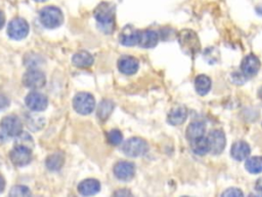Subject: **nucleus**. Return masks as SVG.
<instances>
[{"label": "nucleus", "mask_w": 262, "mask_h": 197, "mask_svg": "<svg viewBox=\"0 0 262 197\" xmlns=\"http://www.w3.org/2000/svg\"><path fill=\"white\" fill-rule=\"evenodd\" d=\"M94 17L101 29L110 34L115 29V6L110 2H101L94 9Z\"/></svg>", "instance_id": "obj_1"}, {"label": "nucleus", "mask_w": 262, "mask_h": 197, "mask_svg": "<svg viewBox=\"0 0 262 197\" xmlns=\"http://www.w3.org/2000/svg\"><path fill=\"white\" fill-rule=\"evenodd\" d=\"M177 39L180 47L186 54L194 56L196 53L200 52L201 42L198 35L192 30L185 29L180 31L177 35Z\"/></svg>", "instance_id": "obj_2"}, {"label": "nucleus", "mask_w": 262, "mask_h": 197, "mask_svg": "<svg viewBox=\"0 0 262 197\" xmlns=\"http://www.w3.org/2000/svg\"><path fill=\"white\" fill-rule=\"evenodd\" d=\"M41 24L47 29H54L59 27L63 22L62 11L56 6H45L39 13Z\"/></svg>", "instance_id": "obj_3"}, {"label": "nucleus", "mask_w": 262, "mask_h": 197, "mask_svg": "<svg viewBox=\"0 0 262 197\" xmlns=\"http://www.w3.org/2000/svg\"><path fill=\"white\" fill-rule=\"evenodd\" d=\"M148 150L147 143L140 137L128 139L122 147V151L128 157H140L146 154Z\"/></svg>", "instance_id": "obj_4"}, {"label": "nucleus", "mask_w": 262, "mask_h": 197, "mask_svg": "<svg viewBox=\"0 0 262 197\" xmlns=\"http://www.w3.org/2000/svg\"><path fill=\"white\" fill-rule=\"evenodd\" d=\"M73 107L77 113L81 115H88L94 110V96L88 92H79L73 100Z\"/></svg>", "instance_id": "obj_5"}, {"label": "nucleus", "mask_w": 262, "mask_h": 197, "mask_svg": "<svg viewBox=\"0 0 262 197\" xmlns=\"http://www.w3.org/2000/svg\"><path fill=\"white\" fill-rule=\"evenodd\" d=\"M29 24L23 17H15L11 19L7 27V34L13 40H21L29 34Z\"/></svg>", "instance_id": "obj_6"}, {"label": "nucleus", "mask_w": 262, "mask_h": 197, "mask_svg": "<svg viewBox=\"0 0 262 197\" xmlns=\"http://www.w3.org/2000/svg\"><path fill=\"white\" fill-rule=\"evenodd\" d=\"M208 142H209V153L213 155H219L225 148L226 139L225 134L221 129H213L208 134Z\"/></svg>", "instance_id": "obj_7"}, {"label": "nucleus", "mask_w": 262, "mask_h": 197, "mask_svg": "<svg viewBox=\"0 0 262 197\" xmlns=\"http://www.w3.org/2000/svg\"><path fill=\"white\" fill-rule=\"evenodd\" d=\"M11 162L16 166L28 165L32 161V149L16 145L9 154Z\"/></svg>", "instance_id": "obj_8"}, {"label": "nucleus", "mask_w": 262, "mask_h": 197, "mask_svg": "<svg viewBox=\"0 0 262 197\" xmlns=\"http://www.w3.org/2000/svg\"><path fill=\"white\" fill-rule=\"evenodd\" d=\"M23 82L31 89H39L45 85L46 77L43 72L36 69H31L25 73Z\"/></svg>", "instance_id": "obj_9"}, {"label": "nucleus", "mask_w": 262, "mask_h": 197, "mask_svg": "<svg viewBox=\"0 0 262 197\" xmlns=\"http://www.w3.org/2000/svg\"><path fill=\"white\" fill-rule=\"evenodd\" d=\"M1 128L9 136H17L23 131V123L17 116L9 115L1 120Z\"/></svg>", "instance_id": "obj_10"}, {"label": "nucleus", "mask_w": 262, "mask_h": 197, "mask_svg": "<svg viewBox=\"0 0 262 197\" xmlns=\"http://www.w3.org/2000/svg\"><path fill=\"white\" fill-rule=\"evenodd\" d=\"M25 103L30 110L35 112H41L46 109L48 105V100L45 94L37 91H32L26 96Z\"/></svg>", "instance_id": "obj_11"}, {"label": "nucleus", "mask_w": 262, "mask_h": 197, "mask_svg": "<svg viewBox=\"0 0 262 197\" xmlns=\"http://www.w3.org/2000/svg\"><path fill=\"white\" fill-rule=\"evenodd\" d=\"M259 69H260V61L253 53L246 55L241 63V72L243 76L247 78L255 76L259 71Z\"/></svg>", "instance_id": "obj_12"}, {"label": "nucleus", "mask_w": 262, "mask_h": 197, "mask_svg": "<svg viewBox=\"0 0 262 197\" xmlns=\"http://www.w3.org/2000/svg\"><path fill=\"white\" fill-rule=\"evenodd\" d=\"M114 174L118 180L129 181L135 174V167L131 162L119 161L114 166Z\"/></svg>", "instance_id": "obj_13"}, {"label": "nucleus", "mask_w": 262, "mask_h": 197, "mask_svg": "<svg viewBox=\"0 0 262 197\" xmlns=\"http://www.w3.org/2000/svg\"><path fill=\"white\" fill-rule=\"evenodd\" d=\"M159 41V34L150 29L145 30H138V39L137 45L143 48H151L157 45Z\"/></svg>", "instance_id": "obj_14"}, {"label": "nucleus", "mask_w": 262, "mask_h": 197, "mask_svg": "<svg viewBox=\"0 0 262 197\" xmlns=\"http://www.w3.org/2000/svg\"><path fill=\"white\" fill-rule=\"evenodd\" d=\"M139 67V63L137 58L131 55H124L118 61V69L122 74L125 75H133L137 72Z\"/></svg>", "instance_id": "obj_15"}, {"label": "nucleus", "mask_w": 262, "mask_h": 197, "mask_svg": "<svg viewBox=\"0 0 262 197\" xmlns=\"http://www.w3.org/2000/svg\"><path fill=\"white\" fill-rule=\"evenodd\" d=\"M230 154L233 159L237 161H243L247 159L251 154L250 145L245 141H237L232 144L230 149Z\"/></svg>", "instance_id": "obj_16"}, {"label": "nucleus", "mask_w": 262, "mask_h": 197, "mask_svg": "<svg viewBox=\"0 0 262 197\" xmlns=\"http://www.w3.org/2000/svg\"><path fill=\"white\" fill-rule=\"evenodd\" d=\"M137 39H138V30H136L130 25L124 27L119 35L120 43L125 46L136 45Z\"/></svg>", "instance_id": "obj_17"}, {"label": "nucleus", "mask_w": 262, "mask_h": 197, "mask_svg": "<svg viewBox=\"0 0 262 197\" xmlns=\"http://www.w3.org/2000/svg\"><path fill=\"white\" fill-rule=\"evenodd\" d=\"M187 118V110L182 106L174 107L170 110L167 116V121L171 125H180Z\"/></svg>", "instance_id": "obj_18"}, {"label": "nucleus", "mask_w": 262, "mask_h": 197, "mask_svg": "<svg viewBox=\"0 0 262 197\" xmlns=\"http://www.w3.org/2000/svg\"><path fill=\"white\" fill-rule=\"evenodd\" d=\"M100 190V183L95 179H87L82 181L78 186V191L81 195H94Z\"/></svg>", "instance_id": "obj_19"}, {"label": "nucleus", "mask_w": 262, "mask_h": 197, "mask_svg": "<svg viewBox=\"0 0 262 197\" xmlns=\"http://www.w3.org/2000/svg\"><path fill=\"white\" fill-rule=\"evenodd\" d=\"M206 132V124L203 121H193L188 124L186 127L185 135L188 142H191L192 140L205 135Z\"/></svg>", "instance_id": "obj_20"}, {"label": "nucleus", "mask_w": 262, "mask_h": 197, "mask_svg": "<svg viewBox=\"0 0 262 197\" xmlns=\"http://www.w3.org/2000/svg\"><path fill=\"white\" fill-rule=\"evenodd\" d=\"M72 62H73L74 66H76L77 68L85 69V68H89L90 66H92L94 60H93V56L88 51L82 50L73 55Z\"/></svg>", "instance_id": "obj_21"}, {"label": "nucleus", "mask_w": 262, "mask_h": 197, "mask_svg": "<svg viewBox=\"0 0 262 197\" xmlns=\"http://www.w3.org/2000/svg\"><path fill=\"white\" fill-rule=\"evenodd\" d=\"M189 144L192 152L199 156H204L207 153H209V142L208 137L205 135L192 140L191 142H189Z\"/></svg>", "instance_id": "obj_22"}, {"label": "nucleus", "mask_w": 262, "mask_h": 197, "mask_svg": "<svg viewBox=\"0 0 262 197\" xmlns=\"http://www.w3.org/2000/svg\"><path fill=\"white\" fill-rule=\"evenodd\" d=\"M211 79L206 75H199L194 79V88L200 95L207 94L211 89Z\"/></svg>", "instance_id": "obj_23"}, {"label": "nucleus", "mask_w": 262, "mask_h": 197, "mask_svg": "<svg viewBox=\"0 0 262 197\" xmlns=\"http://www.w3.org/2000/svg\"><path fill=\"white\" fill-rule=\"evenodd\" d=\"M246 169L253 174H257L262 172V156H253L248 157L245 163Z\"/></svg>", "instance_id": "obj_24"}, {"label": "nucleus", "mask_w": 262, "mask_h": 197, "mask_svg": "<svg viewBox=\"0 0 262 197\" xmlns=\"http://www.w3.org/2000/svg\"><path fill=\"white\" fill-rule=\"evenodd\" d=\"M113 110H114V103L108 100H104V101L100 102V104L97 108V117L101 121H104L110 117Z\"/></svg>", "instance_id": "obj_25"}, {"label": "nucleus", "mask_w": 262, "mask_h": 197, "mask_svg": "<svg viewBox=\"0 0 262 197\" xmlns=\"http://www.w3.org/2000/svg\"><path fill=\"white\" fill-rule=\"evenodd\" d=\"M63 161H64V158H63L62 154L54 153V154L47 157L46 166H47L48 169H50L52 171H55V170H58V169L61 168V166L63 164Z\"/></svg>", "instance_id": "obj_26"}, {"label": "nucleus", "mask_w": 262, "mask_h": 197, "mask_svg": "<svg viewBox=\"0 0 262 197\" xmlns=\"http://www.w3.org/2000/svg\"><path fill=\"white\" fill-rule=\"evenodd\" d=\"M107 142L113 146H118L123 142V134L119 129H112L106 133Z\"/></svg>", "instance_id": "obj_27"}, {"label": "nucleus", "mask_w": 262, "mask_h": 197, "mask_svg": "<svg viewBox=\"0 0 262 197\" xmlns=\"http://www.w3.org/2000/svg\"><path fill=\"white\" fill-rule=\"evenodd\" d=\"M9 195L10 196H14V197H17V196H29V195H31V192H30L28 187L21 186V185H17V186H14L11 189Z\"/></svg>", "instance_id": "obj_28"}, {"label": "nucleus", "mask_w": 262, "mask_h": 197, "mask_svg": "<svg viewBox=\"0 0 262 197\" xmlns=\"http://www.w3.org/2000/svg\"><path fill=\"white\" fill-rule=\"evenodd\" d=\"M221 195L222 196H230V197H232V196L239 197V196H244V193L238 188H228Z\"/></svg>", "instance_id": "obj_29"}, {"label": "nucleus", "mask_w": 262, "mask_h": 197, "mask_svg": "<svg viewBox=\"0 0 262 197\" xmlns=\"http://www.w3.org/2000/svg\"><path fill=\"white\" fill-rule=\"evenodd\" d=\"M8 105H9L8 98H7L5 95L0 94V109L3 110V109H5Z\"/></svg>", "instance_id": "obj_30"}, {"label": "nucleus", "mask_w": 262, "mask_h": 197, "mask_svg": "<svg viewBox=\"0 0 262 197\" xmlns=\"http://www.w3.org/2000/svg\"><path fill=\"white\" fill-rule=\"evenodd\" d=\"M255 190L259 195L262 196V176L259 178L255 184Z\"/></svg>", "instance_id": "obj_31"}, {"label": "nucleus", "mask_w": 262, "mask_h": 197, "mask_svg": "<svg viewBox=\"0 0 262 197\" xmlns=\"http://www.w3.org/2000/svg\"><path fill=\"white\" fill-rule=\"evenodd\" d=\"M114 195H116V196H127V195H132V193L123 189V190H119V191L115 192Z\"/></svg>", "instance_id": "obj_32"}, {"label": "nucleus", "mask_w": 262, "mask_h": 197, "mask_svg": "<svg viewBox=\"0 0 262 197\" xmlns=\"http://www.w3.org/2000/svg\"><path fill=\"white\" fill-rule=\"evenodd\" d=\"M4 24H5V15H4L3 11L0 10V29L3 28Z\"/></svg>", "instance_id": "obj_33"}, {"label": "nucleus", "mask_w": 262, "mask_h": 197, "mask_svg": "<svg viewBox=\"0 0 262 197\" xmlns=\"http://www.w3.org/2000/svg\"><path fill=\"white\" fill-rule=\"evenodd\" d=\"M4 188H5V181H4V179L0 175V193L3 192Z\"/></svg>", "instance_id": "obj_34"}, {"label": "nucleus", "mask_w": 262, "mask_h": 197, "mask_svg": "<svg viewBox=\"0 0 262 197\" xmlns=\"http://www.w3.org/2000/svg\"><path fill=\"white\" fill-rule=\"evenodd\" d=\"M258 96H259V98L262 101V86H261L260 89L258 90Z\"/></svg>", "instance_id": "obj_35"}, {"label": "nucleus", "mask_w": 262, "mask_h": 197, "mask_svg": "<svg viewBox=\"0 0 262 197\" xmlns=\"http://www.w3.org/2000/svg\"><path fill=\"white\" fill-rule=\"evenodd\" d=\"M34 1H36V2H45L46 0H34Z\"/></svg>", "instance_id": "obj_36"}]
</instances>
